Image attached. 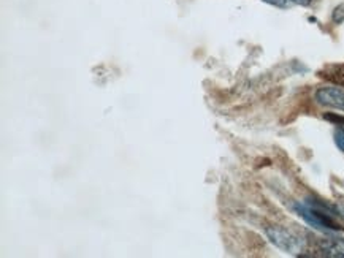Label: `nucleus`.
<instances>
[{
  "label": "nucleus",
  "mask_w": 344,
  "mask_h": 258,
  "mask_svg": "<svg viewBox=\"0 0 344 258\" xmlns=\"http://www.w3.org/2000/svg\"><path fill=\"white\" fill-rule=\"evenodd\" d=\"M324 119L328 121V122H331L333 125H338V127H342L344 128V116L328 113V114H324Z\"/></svg>",
  "instance_id": "nucleus-9"
},
{
  "label": "nucleus",
  "mask_w": 344,
  "mask_h": 258,
  "mask_svg": "<svg viewBox=\"0 0 344 258\" xmlns=\"http://www.w3.org/2000/svg\"><path fill=\"white\" fill-rule=\"evenodd\" d=\"M262 2L273 5L278 8H290V7H309L314 0H262Z\"/></svg>",
  "instance_id": "nucleus-6"
},
{
  "label": "nucleus",
  "mask_w": 344,
  "mask_h": 258,
  "mask_svg": "<svg viewBox=\"0 0 344 258\" xmlns=\"http://www.w3.org/2000/svg\"><path fill=\"white\" fill-rule=\"evenodd\" d=\"M314 99L319 105L344 111V91L339 88H319Z\"/></svg>",
  "instance_id": "nucleus-3"
},
{
  "label": "nucleus",
  "mask_w": 344,
  "mask_h": 258,
  "mask_svg": "<svg viewBox=\"0 0 344 258\" xmlns=\"http://www.w3.org/2000/svg\"><path fill=\"white\" fill-rule=\"evenodd\" d=\"M292 209L297 212L298 217H302L308 225H311L313 228L319 231H330V230H338L339 227L335 223V220L331 219L330 214L320 211L311 204L305 203H295L292 204Z\"/></svg>",
  "instance_id": "nucleus-2"
},
{
  "label": "nucleus",
  "mask_w": 344,
  "mask_h": 258,
  "mask_svg": "<svg viewBox=\"0 0 344 258\" xmlns=\"http://www.w3.org/2000/svg\"><path fill=\"white\" fill-rule=\"evenodd\" d=\"M333 139H335L336 147L341 150V152H344V128L342 127L336 128L335 133H333Z\"/></svg>",
  "instance_id": "nucleus-7"
},
{
  "label": "nucleus",
  "mask_w": 344,
  "mask_h": 258,
  "mask_svg": "<svg viewBox=\"0 0 344 258\" xmlns=\"http://www.w3.org/2000/svg\"><path fill=\"white\" fill-rule=\"evenodd\" d=\"M320 250L327 256L344 258V238H328L320 241Z\"/></svg>",
  "instance_id": "nucleus-5"
},
{
  "label": "nucleus",
  "mask_w": 344,
  "mask_h": 258,
  "mask_svg": "<svg viewBox=\"0 0 344 258\" xmlns=\"http://www.w3.org/2000/svg\"><path fill=\"white\" fill-rule=\"evenodd\" d=\"M331 19H333V23H336V24H342L344 23V4L338 5L335 10H333Z\"/></svg>",
  "instance_id": "nucleus-8"
},
{
  "label": "nucleus",
  "mask_w": 344,
  "mask_h": 258,
  "mask_svg": "<svg viewBox=\"0 0 344 258\" xmlns=\"http://www.w3.org/2000/svg\"><path fill=\"white\" fill-rule=\"evenodd\" d=\"M265 234L271 244H274L278 249H281L286 253L300 255L302 252H305V241L295 233L283 227H268L265 230Z\"/></svg>",
  "instance_id": "nucleus-1"
},
{
  "label": "nucleus",
  "mask_w": 344,
  "mask_h": 258,
  "mask_svg": "<svg viewBox=\"0 0 344 258\" xmlns=\"http://www.w3.org/2000/svg\"><path fill=\"white\" fill-rule=\"evenodd\" d=\"M341 184H342V187H344V181H342V182H341Z\"/></svg>",
  "instance_id": "nucleus-10"
},
{
  "label": "nucleus",
  "mask_w": 344,
  "mask_h": 258,
  "mask_svg": "<svg viewBox=\"0 0 344 258\" xmlns=\"http://www.w3.org/2000/svg\"><path fill=\"white\" fill-rule=\"evenodd\" d=\"M317 74L320 78L344 88V63H330V65L322 67Z\"/></svg>",
  "instance_id": "nucleus-4"
}]
</instances>
